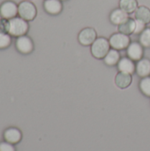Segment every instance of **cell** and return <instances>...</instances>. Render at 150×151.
Instances as JSON below:
<instances>
[{"instance_id": "cell-1", "label": "cell", "mask_w": 150, "mask_h": 151, "mask_svg": "<svg viewBox=\"0 0 150 151\" xmlns=\"http://www.w3.org/2000/svg\"><path fill=\"white\" fill-rule=\"evenodd\" d=\"M10 22V28H9V35L11 37H19L22 35H27L29 29L28 21L26 19L19 17H14L9 19Z\"/></svg>"}, {"instance_id": "cell-2", "label": "cell", "mask_w": 150, "mask_h": 151, "mask_svg": "<svg viewBox=\"0 0 150 151\" xmlns=\"http://www.w3.org/2000/svg\"><path fill=\"white\" fill-rule=\"evenodd\" d=\"M110 50V42L104 37H97L91 45V53L95 58L98 59H103Z\"/></svg>"}, {"instance_id": "cell-3", "label": "cell", "mask_w": 150, "mask_h": 151, "mask_svg": "<svg viewBox=\"0 0 150 151\" xmlns=\"http://www.w3.org/2000/svg\"><path fill=\"white\" fill-rule=\"evenodd\" d=\"M18 14L27 21L34 20L37 15L36 6L28 0H24L18 4Z\"/></svg>"}, {"instance_id": "cell-4", "label": "cell", "mask_w": 150, "mask_h": 151, "mask_svg": "<svg viewBox=\"0 0 150 151\" xmlns=\"http://www.w3.org/2000/svg\"><path fill=\"white\" fill-rule=\"evenodd\" d=\"M109 42L112 49H115L117 50H122L127 49V47L131 43V39L127 35L118 32V33L113 34L110 37Z\"/></svg>"}, {"instance_id": "cell-5", "label": "cell", "mask_w": 150, "mask_h": 151, "mask_svg": "<svg viewBox=\"0 0 150 151\" xmlns=\"http://www.w3.org/2000/svg\"><path fill=\"white\" fill-rule=\"evenodd\" d=\"M15 48L19 53L27 55V54H30L34 50V42L29 36L25 35L16 39Z\"/></svg>"}, {"instance_id": "cell-6", "label": "cell", "mask_w": 150, "mask_h": 151, "mask_svg": "<svg viewBox=\"0 0 150 151\" xmlns=\"http://www.w3.org/2000/svg\"><path fill=\"white\" fill-rule=\"evenodd\" d=\"M0 14L3 19H11L18 15V4L11 0L4 1L0 5Z\"/></svg>"}, {"instance_id": "cell-7", "label": "cell", "mask_w": 150, "mask_h": 151, "mask_svg": "<svg viewBox=\"0 0 150 151\" xmlns=\"http://www.w3.org/2000/svg\"><path fill=\"white\" fill-rule=\"evenodd\" d=\"M97 38V33L93 27H86L83 28L78 35L79 42L83 46L92 45L93 42Z\"/></svg>"}, {"instance_id": "cell-8", "label": "cell", "mask_w": 150, "mask_h": 151, "mask_svg": "<svg viewBox=\"0 0 150 151\" xmlns=\"http://www.w3.org/2000/svg\"><path fill=\"white\" fill-rule=\"evenodd\" d=\"M126 54L129 58L133 61H139L142 58L144 54L143 46L140 42H131L126 49Z\"/></svg>"}, {"instance_id": "cell-9", "label": "cell", "mask_w": 150, "mask_h": 151, "mask_svg": "<svg viewBox=\"0 0 150 151\" xmlns=\"http://www.w3.org/2000/svg\"><path fill=\"white\" fill-rule=\"evenodd\" d=\"M3 138L5 142L13 145L19 143L22 139V133L17 127H8L3 134Z\"/></svg>"}, {"instance_id": "cell-10", "label": "cell", "mask_w": 150, "mask_h": 151, "mask_svg": "<svg viewBox=\"0 0 150 151\" xmlns=\"http://www.w3.org/2000/svg\"><path fill=\"white\" fill-rule=\"evenodd\" d=\"M43 8L48 14L57 15L63 10L61 0H45L43 2Z\"/></svg>"}, {"instance_id": "cell-11", "label": "cell", "mask_w": 150, "mask_h": 151, "mask_svg": "<svg viewBox=\"0 0 150 151\" xmlns=\"http://www.w3.org/2000/svg\"><path fill=\"white\" fill-rule=\"evenodd\" d=\"M118 69L119 72L133 74L136 71V65L133 60L129 58H122L118 63Z\"/></svg>"}, {"instance_id": "cell-12", "label": "cell", "mask_w": 150, "mask_h": 151, "mask_svg": "<svg viewBox=\"0 0 150 151\" xmlns=\"http://www.w3.org/2000/svg\"><path fill=\"white\" fill-rule=\"evenodd\" d=\"M132 81H133L132 74H129V73L119 72L115 77V84L117 85L118 88H122V89L128 88L131 85Z\"/></svg>"}, {"instance_id": "cell-13", "label": "cell", "mask_w": 150, "mask_h": 151, "mask_svg": "<svg viewBox=\"0 0 150 151\" xmlns=\"http://www.w3.org/2000/svg\"><path fill=\"white\" fill-rule=\"evenodd\" d=\"M128 13H126L125 11H123L120 8L114 9L111 14H110V20L113 25H120L124 21H126L128 19Z\"/></svg>"}, {"instance_id": "cell-14", "label": "cell", "mask_w": 150, "mask_h": 151, "mask_svg": "<svg viewBox=\"0 0 150 151\" xmlns=\"http://www.w3.org/2000/svg\"><path fill=\"white\" fill-rule=\"evenodd\" d=\"M136 73L141 77H148L150 75V60L148 58H141L137 61L136 64Z\"/></svg>"}, {"instance_id": "cell-15", "label": "cell", "mask_w": 150, "mask_h": 151, "mask_svg": "<svg viewBox=\"0 0 150 151\" xmlns=\"http://www.w3.org/2000/svg\"><path fill=\"white\" fill-rule=\"evenodd\" d=\"M118 30L119 33L127 35L133 34L135 30V19L132 18H128L126 21H124L123 23L118 26Z\"/></svg>"}, {"instance_id": "cell-16", "label": "cell", "mask_w": 150, "mask_h": 151, "mask_svg": "<svg viewBox=\"0 0 150 151\" xmlns=\"http://www.w3.org/2000/svg\"><path fill=\"white\" fill-rule=\"evenodd\" d=\"M134 16L136 19L141 20L144 23L148 24L150 22V9L147 6L141 5L135 11Z\"/></svg>"}, {"instance_id": "cell-17", "label": "cell", "mask_w": 150, "mask_h": 151, "mask_svg": "<svg viewBox=\"0 0 150 151\" xmlns=\"http://www.w3.org/2000/svg\"><path fill=\"white\" fill-rule=\"evenodd\" d=\"M138 7L137 0H119V8L128 14L135 12Z\"/></svg>"}, {"instance_id": "cell-18", "label": "cell", "mask_w": 150, "mask_h": 151, "mask_svg": "<svg viewBox=\"0 0 150 151\" xmlns=\"http://www.w3.org/2000/svg\"><path fill=\"white\" fill-rule=\"evenodd\" d=\"M119 60H120V54H119L118 50H117L115 49L110 50V51L107 53V55L103 58L104 63L110 66H113V65H118Z\"/></svg>"}, {"instance_id": "cell-19", "label": "cell", "mask_w": 150, "mask_h": 151, "mask_svg": "<svg viewBox=\"0 0 150 151\" xmlns=\"http://www.w3.org/2000/svg\"><path fill=\"white\" fill-rule=\"evenodd\" d=\"M140 89L147 96L150 97V76L144 77L140 81Z\"/></svg>"}, {"instance_id": "cell-20", "label": "cell", "mask_w": 150, "mask_h": 151, "mask_svg": "<svg viewBox=\"0 0 150 151\" xmlns=\"http://www.w3.org/2000/svg\"><path fill=\"white\" fill-rule=\"evenodd\" d=\"M140 43L145 48L150 47V27H146L140 35Z\"/></svg>"}, {"instance_id": "cell-21", "label": "cell", "mask_w": 150, "mask_h": 151, "mask_svg": "<svg viewBox=\"0 0 150 151\" xmlns=\"http://www.w3.org/2000/svg\"><path fill=\"white\" fill-rule=\"evenodd\" d=\"M11 44V36L9 34H0V50L7 49Z\"/></svg>"}, {"instance_id": "cell-22", "label": "cell", "mask_w": 150, "mask_h": 151, "mask_svg": "<svg viewBox=\"0 0 150 151\" xmlns=\"http://www.w3.org/2000/svg\"><path fill=\"white\" fill-rule=\"evenodd\" d=\"M10 22L9 19H0V34H9Z\"/></svg>"}, {"instance_id": "cell-23", "label": "cell", "mask_w": 150, "mask_h": 151, "mask_svg": "<svg viewBox=\"0 0 150 151\" xmlns=\"http://www.w3.org/2000/svg\"><path fill=\"white\" fill-rule=\"evenodd\" d=\"M146 28V23H144L141 20L136 19H135V30L134 33L135 35H141Z\"/></svg>"}, {"instance_id": "cell-24", "label": "cell", "mask_w": 150, "mask_h": 151, "mask_svg": "<svg viewBox=\"0 0 150 151\" xmlns=\"http://www.w3.org/2000/svg\"><path fill=\"white\" fill-rule=\"evenodd\" d=\"M0 151H16L14 145L5 141L0 142Z\"/></svg>"}, {"instance_id": "cell-25", "label": "cell", "mask_w": 150, "mask_h": 151, "mask_svg": "<svg viewBox=\"0 0 150 151\" xmlns=\"http://www.w3.org/2000/svg\"><path fill=\"white\" fill-rule=\"evenodd\" d=\"M2 19V16H1V14H0V19Z\"/></svg>"}, {"instance_id": "cell-26", "label": "cell", "mask_w": 150, "mask_h": 151, "mask_svg": "<svg viewBox=\"0 0 150 151\" xmlns=\"http://www.w3.org/2000/svg\"><path fill=\"white\" fill-rule=\"evenodd\" d=\"M61 1H66V0H61Z\"/></svg>"}, {"instance_id": "cell-27", "label": "cell", "mask_w": 150, "mask_h": 151, "mask_svg": "<svg viewBox=\"0 0 150 151\" xmlns=\"http://www.w3.org/2000/svg\"><path fill=\"white\" fill-rule=\"evenodd\" d=\"M28 1H32V0H28Z\"/></svg>"}]
</instances>
